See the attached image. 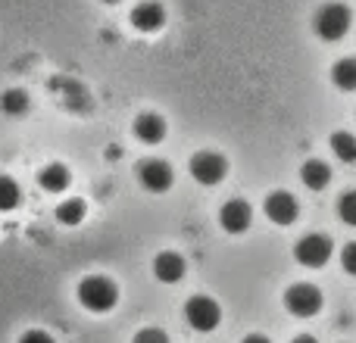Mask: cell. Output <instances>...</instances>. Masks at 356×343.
I'll return each mask as SVG.
<instances>
[{"label":"cell","mask_w":356,"mask_h":343,"mask_svg":"<svg viewBox=\"0 0 356 343\" xmlns=\"http://www.w3.org/2000/svg\"><path fill=\"white\" fill-rule=\"evenodd\" d=\"M19 343H54V337H50L47 331H25L22 337H19Z\"/></svg>","instance_id":"obj_23"},{"label":"cell","mask_w":356,"mask_h":343,"mask_svg":"<svg viewBox=\"0 0 356 343\" xmlns=\"http://www.w3.org/2000/svg\"><path fill=\"white\" fill-rule=\"evenodd\" d=\"M188 172L194 175V181H200V184H207V187H213V184H219L222 178H225L228 162H225V156H222V153H213V150H200V153L191 156Z\"/></svg>","instance_id":"obj_5"},{"label":"cell","mask_w":356,"mask_h":343,"mask_svg":"<svg viewBox=\"0 0 356 343\" xmlns=\"http://www.w3.org/2000/svg\"><path fill=\"white\" fill-rule=\"evenodd\" d=\"M129 22L135 25V31H156L166 22V10H163L156 0H144V3H138L135 10L129 12Z\"/></svg>","instance_id":"obj_10"},{"label":"cell","mask_w":356,"mask_h":343,"mask_svg":"<svg viewBox=\"0 0 356 343\" xmlns=\"http://www.w3.org/2000/svg\"><path fill=\"white\" fill-rule=\"evenodd\" d=\"M284 309L297 319H313L322 309V290L313 284H294L284 290Z\"/></svg>","instance_id":"obj_4"},{"label":"cell","mask_w":356,"mask_h":343,"mask_svg":"<svg viewBox=\"0 0 356 343\" xmlns=\"http://www.w3.org/2000/svg\"><path fill=\"white\" fill-rule=\"evenodd\" d=\"M300 181L307 184L309 190H325L328 181H332V169H328L322 160H307L300 166Z\"/></svg>","instance_id":"obj_14"},{"label":"cell","mask_w":356,"mask_h":343,"mask_svg":"<svg viewBox=\"0 0 356 343\" xmlns=\"http://www.w3.org/2000/svg\"><path fill=\"white\" fill-rule=\"evenodd\" d=\"M104 3H119V0H104Z\"/></svg>","instance_id":"obj_26"},{"label":"cell","mask_w":356,"mask_h":343,"mask_svg":"<svg viewBox=\"0 0 356 343\" xmlns=\"http://www.w3.org/2000/svg\"><path fill=\"white\" fill-rule=\"evenodd\" d=\"M135 137L141 144H160L166 137V122L156 112H144L135 119Z\"/></svg>","instance_id":"obj_12"},{"label":"cell","mask_w":356,"mask_h":343,"mask_svg":"<svg viewBox=\"0 0 356 343\" xmlns=\"http://www.w3.org/2000/svg\"><path fill=\"white\" fill-rule=\"evenodd\" d=\"M19 200H22V194H19V184L13 181V178L0 175V212H10V209H16Z\"/></svg>","instance_id":"obj_19"},{"label":"cell","mask_w":356,"mask_h":343,"mask_svg":"<svg viewBox=\"0 0 356 343\" xmlns=\"http://www.w3.org/2000/svg\"><path fill=\"white\" fill-rule=\"evenodd\" d=\"M75 296H79V303L88 312H110L119 300V287L106 275H88L79 281Z\"/></svg>","instance_id":"obj_1"},{"label":"cell","mask_w":356,"mask_h":343,"mask_svg":"<svg viewBox=\"0 0 356 343\" xmlns=\"http://www.w3.org/2000/svg\"><path fill=\"white\" fill-rule=\"evenodd\" d=\"M253 221V212H250V203L247 200H228L219 212V225L225 228L228 234H244Z\"/></svg>","instance_id":"obj_9"},{"label":"cell","mask_w":356,"mask_h":343,"mask_svg":"<svg viewBox=\"0 0 356 343\" xmlns=\"http://www.w3.org/2000/svg\"><path fill=\"white\" fill-rule=\"evenodd\" d=\"M350 22H353V16H350V6L347 3H325L316 12L313 28L322 41H341V37L350 31Z\"/></svg>","instance_id":"obj_2"},{"label":"cell","mask_w":356,"mask_h":343,"mask_svg":"<svg viewBox=\"0 0 356 343\" xmlns=\"http://www.w3.org/2000/svg\"><path fill=\"white\" fill-rule=\"evenodd\" d=\"M154 278H156V281H163V284H178L184 278V259L178 256V253H172V250L156 253Z\"/></svg>","instance_id":"obj_11"},{"label":"cell","mask_w":356,"mask_h":343,"mask_svg":"<svg viewBox=\"0 0 356 343\" xmlns=\"http://www.w3.org/2000/svg\"><path fill=\"white\" fill-rule=\"evenodd\" d=\"M332 81L338 91H356V60H338L332 66Z\"/></svg>","instance_id":"obj_16"},{"label":"cell","mask_w":356,"mask_h":343,"mask_svg":"<svg viewBox=\"0 0 356 343\" xmlns=\"http://www.w3.org/2000/svg\"><path fill=\"white\" fill-rule=\"evenodd\" d=\"M241 343H272L269 337H263V334H250V337H244Z\"/></svg>","instance_id":"obj_24"},{"label":"cell","mask_w":356,"mask_h":343,"mask_svg":"<svg viewBox=\"0 0 356 343\" xmlns=\"http://www.w3.org/2000/svg\"><path fill=\"white\" fill-rule=\"evenodd\" d=\"M131 343H169V337L160 331V328H141Z\"/></svg>","instance_id":"obj_21"},{"label":"cell","mask_w":356,"mask_h":343,"mask_svg":"<svg viewBox=\"0 0 356 343\" xmlns=\"http://www.w3.org/2000/svg\"><path fill=\"white\" fill-rule=\"evenodd\" d=\"M341 265H344L347 275H356V240L341 250Z\"/></svg>","instance_id":"obj_22"},{"label":"cell","mask_w":356,"mask_h":343,"mask_svg":"<svg viewBox=\"0 0 356 343\" xmlns=\"http://www.w3.org/2000/svg\"><path fill=\"white\" fill-rule=\"evenodd\" d=\"M263 209H266V219L275 221V225H294L297 212H300L297 200L288 194V190H275V194H269L266 203H263Z\"/></svg>","instance_id":"obj_8"},{"label":"cell","mask_w":356,"mask_h":343,"mask_svg":"<svg viewBox=\"0 0 356 343\" xmlns=\"http://www.w3.org/2000/svg\"><path fill=\"white\" fill-rule=\"evenodd\" d=\"M85 200H79V196H72V200H63L60 206H56V221L60 225H79L81 219H85Z\"/></svg>","instance_id":"obj_18"},{"label":"cell","mask_w":356,"mask_h":343,"mask_svg":"<svg viewBox=\"0 0 356 343\" xmlns=\"http://www.w3.org/2000/svg\"><path fill=\"white\" fill-rule=\"evenodd\" d=\"M0 110L6 116H25L29 112V94L19 91V87H10V91L0 94Z\"/></svg>","instance_id":"obj_17"},{"label":"cell","mask_w":356,"mask_h":343,"mask_svg":"<svg viewBox=\"0 0 356 343\" xmlns=\"http://www.w3.org/2000/svg\"><path fill=\"white\" fill-rule=\"evenodd\" d=\"M328 147H332V153L338 156L341 162H356V137L350 131H334V135L328 137Z\"/></svg>","instance_id":"obj_15"},{"label":"cell","mask_w":356,"mask_h":343,"mask_svg":"<svg viewBox=\"0 0 356 343\" xmlns=\"http://www.w3.org/2000/svg\"><path fill=\"white\" fill-rule=\"evenodd\" d=\"M138 181H141L144 190H150V194H166L169 187H172L175 175H172V166L163 160H144L141 166H138Z\"/></svg>","instance_id":"obj_7"},{"label":"cell","mask_w":356,"mask_h":343,"mask_svg":"<svg viewBox=\"0 0 356 343\" xmlns=\"http://www.w3.org/2000/svg\"><path fill=\"white\" fill-rule=\"evenodd\" d=\"M69 181H72V175H69V169L60 166V162H50V166H44L41 172H38V184H41V190H47V194H60V190H66Z\"/></svg>","instance_id":"obj_13"},{"label":"cell","mask_w":356,"mask_h":343,"mask_svg":"<svg viewBox=\"0 0 356 343\" xmlns=\"http://www.w3.org/2000/svg\"><path fill=\"white\" fill-rule=\"evenodd\" d=\"M338 215L344 225L356 228V190H347V194L338 200Z\"/></svg>","instance_id":"obj_20"},{"label":"cell","mask_w":356,"mask_h":343,"mask_svg":"<svg viewBox=\"0 0 356 343\" xmlns=\"http://www.w3.org/2000/svg\"><path fill=\"white\" fill-rule=\"evenodd\" d=\"M332 237H325V234H307V237L297 240L294 246V256L300 265H307V269H322V265L332 259Z\"/></svg>","instance_id":"obj_6"},{"label":"cell","mask_w":356,"mask_h":343,"mask_svg":"<svg viewBox=\"0 0 356 343\" xmlns=\"http://www.w3.org/2000/svg\"><path fill=\"white\" fill-rule=\"evenodd\" d=\"M184 319H188V325L194 328V331L207 334L222 321V309H219V303H216L213 296L197 294V296H191V300L184 303Z\"/></svg>","instance_id":"obj_3"},{"label":"cell","mask_w":356,"mask_h":343,"mask_svg":"<svg viewBox=\"0 0 356 343\" xmlns=\"http://www.w3.org/2000/svg\"><path fill=\"white\" fill-rule=\"evenodd\" d=\"M291 343H316V337H309V334H300V337H294Z\"/></svg>","instance_id":"obj_25"}]
</instances>
